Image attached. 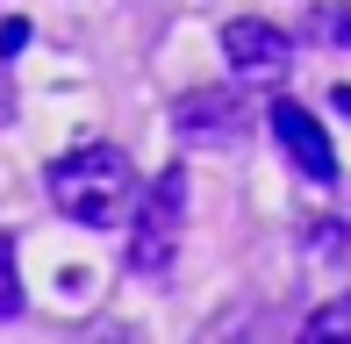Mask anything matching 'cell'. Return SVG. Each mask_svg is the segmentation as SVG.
I'll list each match as a JSON object with an SVG mask.
<instances>
[{
  "label": "cell",
  "instance_id": "1",
  "mask_svg": "<svg viewBox=\"0 0 351 344\" xmlns=\"http://www.w3.org/2000/svg\"><path fill=\"white\" fill-rule=\"evenodd\" d=\"M136 165L122 158L115 144H86L72 158L51 165V201L58 215L79 230H130V208H136Z\"/></svg>",
  "mask_w": 351,
  "mask_h": 344
},
{
  "label": "cell",
  "instance_id": "2",
  "mask_svg": "<svg viewBox=\"0 0 351 344\" xmlns=\"http://www.w3.org/2000/svg\"><path fill=\"white\" fill-rule=\"evenodd\" d=\"M180 223H186V180L165 172V180L143 186L136 208H130V273L165 280L172 258H180Z\"/></svg>",
  "mask_w": 351,
  "mask_h": 344
},
{
  "label": "cell",
  "instance_id": "3",
  "mask_svg": "<svg viewBox=\"0 0 351 344\" xmlns=\"http://www.w3.org/2000/svg\"><path fill=\"white\" fill-rule=\"evenodd\" d=\"M222 58H230L237 79H280L294 43H287V29L258 22V14H237V22H222Z\"/></svg>",
  "mask_w": 351,
  "mask_h": 344
},
{
  "label": "cell",
  "instance_id": "4",
  "mask_svg": "<svg viewBox=\"0 0 351 344\" xmlns=\"http://www.w3.org/2000/svg\"><path fill=\"white\" fill-rule=\"evenodd\" d=\"M265 115H273V136H280V151H287V158H294L301 180H315V186H330V180H337V151H330L323 122H315L301 101H273Z\"/></svg>",
  "mask_w": 351,
  "mask_h": 344
},
{
  "label": "cell",
  "instance_id": "5",
  "mask_svg": "<svg viewBox=\"0 0 351 344\" xmlns=\"http://www.w3.org/2000/svg\"><path fill=\"white\" fill-rule=\"evenodd\" d=\"M172 130H180L186 144H244L251 115H244V101H237V93L201 86V93H186V101L172 108Z\"/></svg>",
  "mask_w": 351,
  "mask_h": 344
},
{
  "label": "cell",
  "instance_id": "6",
  "mask_svg": "<svg viewBox=\"0 0 351 344\" xmlns=\"http://www.w3.org/2000/svg\"><path fill=\"white\" fill-rule=\"evenodd\" d=\"M22 316V265H14V244L0 237V323Z\"/></svg>",
  "mask_w": 351,
  "mask_h": 344
},
{
  "label": "cell",
  "instance_id": "7",
  "mask_svg": "<svg viewBox=\"0 0 351 344\" xmlns=\"http://www.w3.org/2000/svg\"><path fill=\"white\" fill-rule=\"evenodd\" d=\"M308 337H351V294L330 302V308H315V316H308Z\"/></svg>",
  "mask_w": 351,
  "mask_h": 344
},
{
  "label": "cell",
  "instance_id": "8",
  "mask_svg": "<svg viewBox=\"0 0 351 344\" xmlns=\"http://www.w3.org/2000/svg\"><path fill=\"white\" fill-rule=\"evenodd\" d=\"M29 43V22H0V58H14Z\"/></svg>",
  "mask_w": 351,
  "mask_h": 344
},
{
  "label": "cell",
  "instance_id": "9",
  "mask_svg": "<svg viewBox=\"0 0 351 344\" xmlns=\"http://www.w3.org/2000/svg\"><path fill=\"white\" fill-rule=\"evenodd\" d=\"M323 29H330L337 43H351V14H344V8H330V14H323Z\"/></svg>",
  "mask_w": 351,
  "mask_h": 344
}]
</instances>
